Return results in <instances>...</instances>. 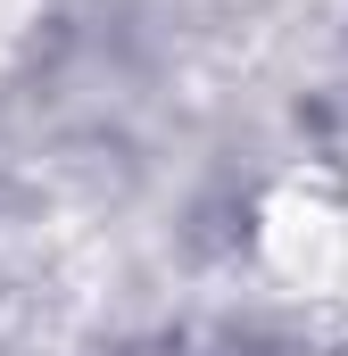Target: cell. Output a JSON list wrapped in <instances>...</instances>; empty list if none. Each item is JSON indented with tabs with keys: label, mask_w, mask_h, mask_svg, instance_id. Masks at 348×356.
<instances>
[{
	"label": "cell",
	"mask_w": 348,
	"mask_h": 356,
	"mask_svg": "<svg viewBox=\"0 0 348 356\" xmlns=\"http://www.w3.org/2000/svg\"><path fill=\"white\" fill-rule=\"evenodd\" d=\"M265 257L299 298L348 315V191L340 182H290L265 207Z\"/></svg>",
	"instance_id": "1"
}]
</instances>
